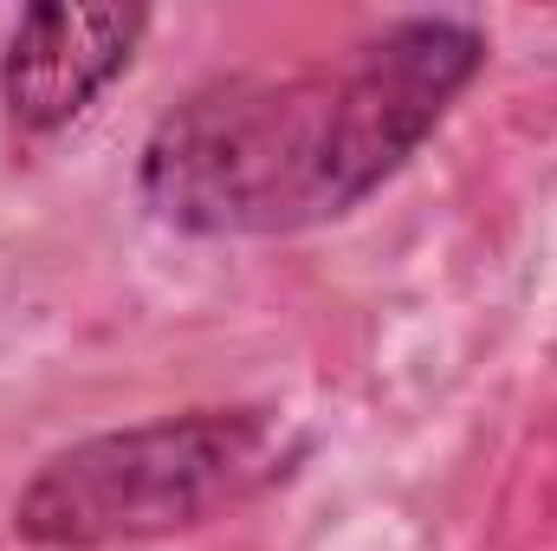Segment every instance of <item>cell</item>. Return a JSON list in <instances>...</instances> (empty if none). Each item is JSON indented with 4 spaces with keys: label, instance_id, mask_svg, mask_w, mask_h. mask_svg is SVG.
<instances>
[{
    "label": "cell",
    "instance_id": "1",
    "mask_svg": "<svg viewBox=\"0 0 557 551\" xmlns=\"http://www.w3.org/2000/svg\"><path fill=\"white\" fill-rule=\"evenodd\" d=\"M486 59V20L396 13L331 65L208 78L149 124L137 201L188 241L331 228L416 162Z\"/></svg>",
    "mask_w": 557,
    "mask_h": 551
},
{
    "label": "cell",
    "instance_id": "2",
    "mask_svg": "<svg viewBox=\"0 0 557 551\" xmlns=\"http://www.w3.org/2000/svg\"><path fill=\"white\" fill-rule=\"evenodd\" d=\"M311 434L267 403H201L52 448L13 493L7 526L33 551H117L195 532L285 487Z\"/></svg>",
    "mask_w": 557,
    "mask_h": 551
},
{
    "label": "cell",
    "instance_id": "3",
    "mask_svg": "<svg viewBox=\"0 0 557 551\" xmlns=\"http://www.w3.org/2000/svg\"><path fill=\"white\" fill-rule=\"evenodd\" d=\"M149 7H72L33 0L13 13L0 46V118L20 143L72 131L131 65L149 39Z\"/></svg>",
    "mask_w": 557,
    "mask_h": 551
}]
</instances>
